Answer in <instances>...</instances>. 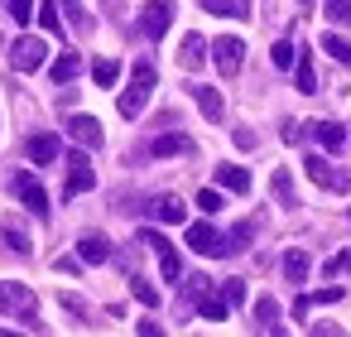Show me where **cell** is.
Segmentation results:
<instances>
[{"instance_id": "cell-8", "label": "cell", "mask_w": 351, "mask_h": 337, "mask_svg": "<svg viewBox=\"0 0 351 337\" xmlns=\"http://www.w3.org/2000/svg\"><path fill=\"white\" fill-rule=\"evenodd\" d=\"M97 188V174H92V164H87V154H68V188H63V198H77V193H92Z\"/></svg>"}, {"instance_id": "cell-26", "label": "cell", "mask_w": 351, "mask_h": 337, "mask_svg": "<svg viewBox=\"0 0 351 337\" xmlns=\"http://www.w3.org/2000/svg\"><path fill=\"white\" fill-rule=\"evenodd\" d=\"M92 78H97V87H116L121 63H116V58H97V63H92Z\"/></svg>"}, {"instance_id": "cell-37", "label": "cell", "mask_w": 351, "mask_h": 337, "mask_svg": "<svg viewBox=\"0 0 351 337\" xmlns=\"http://www.w3.org/2000/svg\"><path fill=\"white\" fill-rule=\"evenodd\" d=\"M250 231H255V222H241V226H236V231H231V236H226V246H231V251H241V246H245V236H250Z\"/></svg>"}, {"instance_id": "cell-42", "label": "cell", "mask_w": 351, "mask_h": 337, "mask_svg": "<svg viewBox=\"0 0 351 337\" xmlns=\"http://www.w3.org/2000/svg\"><path fill=\"white\" fill-rule=\"evenodd\" d=\"M77 265H82V255H77V260H73V255H58V270H63V275H77Z\"/></svg>"}, {"instance_id": "cell-45", "label": "cell", "mask_w": 351, "mask_h": 337, "mask_svg": "<svg viewBox=\"0 0 351 337\" xmlns=\"http://www.w3.org/2000/svg\"><path fill=\"white\" fill-rule=\"evenodd\" d=\"M303 5H308V0H303Z\"/></svg>"}, {"instance_id": "cell-41", "label": "cell", "mask_w": 351, "mask_h": 337, "mask_svg": "<svg viewBox=\"0 0 351 337\" xmlns=\"http://www.w3.org/2000/svg\"><path fill=\"white\" fill-rule=\"evenodd\" d=\"M313 303H341V289L337 284H327V289H317V294H308Z\"/></svg>"}, {"instance_id": "cell-32", "label": "cell", "mask_w": 351, "mask_h": 337, "mask_svg": "<svg viewBox=\"0 0 351 337\" xmlns=\"http://www.w3.org/2000/svg\"><path fill=\"white\" fill-rule=\"evenodd\" d=\"M332 25H351V0H327V10H322Z\"/></svg>"}, {"instance_id": "cell-28", "label": "cell", "mask_w": 351, "mask_h": 337, "mask_svg": "<svg viewBox=\"0 0 351 337\" xmlns=\"http://www.w3.org/2000/svg\"><path fill=\"white\" fill-rule=\"evenodd\" d=\"M183 150H188L183 135H159V140L149 145V154H159V159H164V154H183Z\"/></svg>"}, {"instance_id": "cell-36", "label": "cell", "mask_w": 351, "mask_h": 337, "mask_svg": "<svg viewBox=\"0 0 351 337\" xmlns=\"http://www.w3.org/2000/svg\"><path fill=\"white\" fill-rule=\"evenodd\" d=\"M197 207H202V212H221V193H217V188H202V193H197Z\"/></svg>"}, {"instance_id": "cell-25", "label": "cell", "mask_w": 351, "mask_h": 337, "mask_svg": "<svg viewBox=\"0 0 351 337\" xmlns=\"http://www.w3.org/2000/svg\"><path fill=\"white\" fill-rule=\"evenodd\" d=\"M226 308H231V303H226V294H221V299H217V294H202V299H197V313H202L207 323H221V318H226Z\"/></svg>"}, {"instance_id": "cell-44", "label": "cell", "mask_w": 351, "mask_h": 337, "mask_svg": "<svg viewBox=\"0 0 351 337\" xmlns=\"http://www.w3.org/2000/svg\"><path fill=\"white\" fill-rule=\"evenodd\" d=\"M284 140H289V145H298V140H303V130H298V121H289V126H284Z\"/></svg>"}, {"instance_id": "cell-17", "label": "cell", "mask_w": 351, "mask_h": 337, "mask_svg": "<svg viewBox=\"0 0 351 337\" xmlns=\"http://www.w3.org/2000/svg\"><path fill=\"white\" fill-rule=\"evenodd\" d=\"M255 327L260 332H284V323H279V303L265 294V299H255Z\"/></svg>"}, {"instance_id": "cell-10", "label": "cell", "mask_w": 351, "mask_h": 337, "mask_svg": "<svg viewBox=\"0 0 351 337\" xmlns=\"http://www.w3.org/2000/svg\"><path fill=\"white\" fill-rule=\"evenodd\" d=\"M303 169H308V178H313V183H322V188H337V193H346V188H351V174L327 169V159H317V154H308V159H303Z\"/></svg>"}, {"instance_id": "cell-19", "label": "cell", "mask_w": 351, "mask_h": 337, "mask_svg": "<svg viewBox=\"0 0 351 337\" xmlns=\"http://www.w3.org/2000/svg\"><path fill=\"white\" fill-rule=\"evenodd\" d=\"M217 183L231 188V193H245V188H250V174H245L241 164H217Z\"/></svg>"}, {"instance_id": "cell-12", "label": "cell", "mask_w": 351, "mask_h": 337, "mask_svg": "<svg viewBox=\"0 0 351 337\" xmlns=\"http://www.w3.org/2000/svg\"><path fill=\"white\" fill-rule=\"evenodd\" d=\"M68 135H73L77 145H87V150H101V140H106L97 116H73V121H68Z\"/></svg>"}, {"instance_id": "cell-16", "label": "cell", "mask_w": 351, "mask_h": 337, "mask_svg": "<svg viewBox=\"0 0 351 337\" xmlns=\"http://www.w3.org/2000/svg\"><path fill=\"white\" fill-rule=\"evenodd\" d=\"M77 255H82L87 265H101V260H111V241L92 231V236H82V241H77Z\"/></svg>"}, {"instance_id": "cell-21", "label": "cell", "mask_w": 351, "mask_h": 337, "mask_svg": "<svg viewBox=\"0 0 351 337\" xmlns=\"http://www.w3.org/2000/svg\"><path fill=\"white\" fill-rule=\"evenodd\" d=\"M313 135H317L322 150H341V145H346V130L332 126V121H313Z\"/></svg>"}, {"instance_id": "cell-43", "label": "cell", "mask_w": 351, "mask_h": 337, "mask_svg": "<svg viewBox=\"0 0 351 337\" xmlns=\"http://www.w3.org/2000/svg\"><path fill=\"white\" fill-rule=\"evenodd\" d=\"M58 303H63L68 313H82V299H77V294H58Z\"/></svg>"}, {"instance_id": "cell-9", "label": "cell", "mask_w": 351, "mask_h": 337, "mask_svg": "<svg viewBox=\"0 0 351 337\" xmlns=\"http://www.w3.org/2000/svg\"><path fill=\"white\" fill-rule=\"evenodd\" d=\"M188 246H193L197 255H226V251H231L226 236H221L217 226H207V222H193V226H188Z\"/></svg>"}, {"instance_id": "cell-39", "label": "cell", "mask_w": 351, "mask_h": 337, "mask_svg": "<svg viewBox=\"0 0 351 337\" xmlns=\"http://www.w3.org/2000/svg\"><path fill=\"white\" fill-rule=\"evenodd\" d=\"M327 275H351V251L332 255V260H327Z\"/></svg>"}, {"instance_id": "cell-3", "label": "cell", "mask_w": 351, "mask_h": 337, "mask_svg": "<svg viewBox=\"0 0 351 337\" xmlns=\"http://www.w3.org/2000/svg\"><path fill=\"white\" fill-rule=\"evenodd\" d=\"M44 63H49V44H44V39L20 34V39L10 44V68H15V73H39Z\"/></svg>"}, {"instance_id": "cell-2", "label": "cell", "mask_w": 351, "mask_h": 337, "mask_svg": "<svg viewBox=\"0 0 351 337\" xmlns=\"http://www.w3.org/2000/svg\"><path fill=\"white\" fill-rule=\"evenodd\" d=\"M0 313H15L25 327L39 332V318H34V289L20 284V279H0Z\"/></svg>"}, {"instance_id": "cell-11", "label": "cell", "mask_w": 351, "mask_h": 337, "mask_svg": "<svg viewBox=\"0 0 351 337\" xmlns=\"http://www.w3.org/2000/svg\"><path fill=\"white\" fill-rule=\"evenodd\" d=\"M207 63V39L202 34H183V44H178V68L183 73H197Z\"/></svg>"}, {"instance_id": "cell-38", "label": "cell", "mask_w": 351, "mask_h": 337, "mask_svg": "<svg viewBox=\"0 0 351 337\" xmlns=\"http://www.w3.org/2000/svg\"><path fill=\"white\" fill-rule=\"evenodd\" d=\"M207 284H212V279H207V275H188V299H193V303H197V299H202V294H207Z\"/></svg>"}, {"instance_id": "cell-40", "label": "cell", "mask_w": 351, "mask_h": 337, "mask_svg": "<svg viewBox=\"0 0 351 337\" xmlns=\"http://www.w3.org/2000/svg\"><path fill=\"white\" fill-rule=\"evenodd\" d=\"M221 294H226V303H241V299H245V284H241V279H226Z\"/></svg>"}, {"instance_id": "cell-20", "label": "cell", "mask_w": 351, "mask_h": 337, "mask_svg": "<svg viewBox=\"0 0 351 337\" xmlns=\"http://www.w3.org/2000/svg\"><path fill=\"white\" fill-rule=\"evenodd\" d=\"M293 82H298L303 97L317 92V73H313V58H308V54H298V63H293Z\"/></svg>"}, {"instance_id": "cell-4", "label": "cell", "mask_w": 351, "mask_h": 337, "mask_svg": "<svg viewBox=\"0 0 351 337\" xmlns=\"http://www.w3.org/2000/svg\"><path fill=\"white\" fill-rule=\"evenodd\" d=\"M140 241H145V246H149V251L159 255V270H164V279H169V284H178V279H183V260H178L173 241H169L164 231H149V226L140 231Z\"/></svg>"}, {"instance_id": "cell-46", "label": "cell", "mask_w": 351, "mask_h": 337, "mask_svg": "<svg viewBox=\"0 0 351 337\" xmlns=\"http://www.w3.org/2000/svg\"><path fill=\"white\" fill-rule=\"evenodd\" d=\"M346 217H351V212H346Z\"/></svg>"}, {"instance_id": "cell-1", "label": "cell", "mask_w": 351, "mask_h": 337, "mask_svg": "<svg viewBox=\"0 0 351 337\" xmlns=\"http://www.w3.org/2000/svg\"><path fill=\"white\" fill-rule=\"evenodd\" d=\"M154 82H159V78H154V63H149V58H140V63H135V73H130V87L121 92V116H125V121H135V116L145 111V102H149Z\"/></svg>"}, {"instance_id": "cell-33", "label": "cell", "mask_w": 351, "mask_h": 337, "mask_svg": "<svg viewBox=\"0 0 351 337\" xmlns=\"http://www.w3.org/2000/svg\"><path fill=\"white\" fill-rule=\"evenodd\" d=\"M39 25H44L49 34H58V30H63V20H58V5H53V0H44V5H39Z\"/></svg>"}, {"instance_id": "cell-22", "label": "cell", "mask_w": 351, "mask_h": 337, "mask_svg": "<svg viewBox=\"0 0 351 337\" xmlns=\"http://www.w3.org/2000/svg\"><path fill=\"white\" fill-rule=\"evenodd\" d=\"M154 217L173 226V222H188V207H183L178 198H154Z\"/></svg>"}, {"instance_id": "cell-7", "label": "cell", "mask_w": 351, "mask_h": 337, "mask_svg": "<svg viewBox=\"0 0 351 337\" xmlns=\"http://www.w3.org/2000/svg\"><path fill=\"white\" fill-rule=\"evenodd\" d=\"M212 58H217V68H221L226 78H236L241 63H245V44H241L236 34H221V39L212 44Z\"/></svg>"}, {"instance_id": "cell-13", "label": "cell", "mask_w": 351, "mask_h": 337, "mask_svg": "<svg viewBox=\"0 0 351 337\" xmlns=\"http://www.w3.org/2000/svg\"><path fill=\"white\" fill-rule=\"evenodd\" d=\"M0 236H5V251H10V255H29V251H34V241H29V231L20 226V217H5V222H0Z\"/></svg>"}, {"instance_id": "cell-18", "label": "cell", "mask_w": 351, "mask_h": 337, "mask_svg": "<svg viewBox=\"0 0 351 337\" xmlns=\"http://www.w3.org/2000/svg\"><path fill=\"white\" fill-rule=\"evenodd\" d=\"M207 15H221V20H250V0H202Z\"/></svg>"}, {"instance_id": "cell-5", "label": "cell", "mask_w": 351, "mask_h": 337, "mask_svg": "<svg viewBox=\"0 0 351 337\" xmlns=\"http://www.w3.org/2000/svg\"><path fill=\"white\" fill-rule=\"evenodd\" d=\"M169 25H173V0H145V5H140V30L149 39H164Z\"/></svg>"}, {"instance_id": "cell-6", "label": "cell", "mask_w": 351, "mask_h": 337, "mask_svg": "<svg viewBox=\"0 0 351 337\" xmlns=\"http://www.w3.org/2000/svg\"><path fill=\"white\" fill-rule=\"evenodd\" d=\"M10 188H15V198H20L34 217H49V193L39 188V178H34V174H15V178H10Z\"/></svg>"}, {"instance_id": "cell-34", "label": "cell", "mask_w": 351, "mask_h": 337, "mask_svg": "<svg viewBox=\"0 0 351 337\" xmlns=\"http://www.w3.org/2000/svg\"><path fill=\"white\" fill-rule=\"evenodd\" d=\"M10 15H15V25H29L34 20V0H10Z\"/></svg>"}, {"instance_id": "cell-30", "label": "cell", "mask_w": 351, "mask_h": 337, "mask_svg": "<svg viewBox=\"0 0 351 337\" xmlns=\"http://www.w3.org/2000/svg\"><path fill=\"white\" fill-rule=\"evenodd\" d=\"M269 58H274V68H293V63H298V54H293V44H289V39H279V44L269 49Z\"/></svg>"}, {"instance_id": "cell-24", "label": "cell", "mask_w": 351, "mask_h": 337, "mask_svg": "<svg viewBox=\"0 0 351 337\" xmlns=\"http://www.w3.org/2000/svg\"><path fill=\"white\" fill-rule=\"evenodd\" d=\"M284 279H289V284H303V279H308V255H303V251H289V255H284Z\"/></svg>"}, {"instance_id": "cell-35", "label": "cell", "mask_w": 351, "mask_h": 337, "mask_svg": "<svg viewBox=\"0 0 351 337\" xmlns=\"http://www.w3.org/2000/svg\"><path fill=\"white\" fill-rule=\"evenodd\" d=\"M63 10H68V20H73V25H77V30H82V34H87V30H92V20H87V15H82V5H77V0H63Z\"/></svg>"}, {"instance_id": "cell-14", "label": "cell", "mask_w": 351, "mask_h": 337, "mask_svg": "<svg viewBox=\"0 0 351 337\" xmlns=\"http://www.w3.org/2000/svg\"><path fill=\"white\" fill-rule=\"evenodd\" d=\"M188 92H193V102L202 106V116H207V121H221L226 102H221V92H217V87H188Z\"/></svg>"}, {"instance_id": "cell-15", "label": "cell", "mask_w": 351, "mask_h": 337, "mask_svg": "<svg viewBox=\"0 0 351 337\" xmlns=\"http://www.w3.org/2000/svg\"><path fill=\"white\" fill-rule=\"evenodd\" d=\"M25 150H29V159H34V164H53L63 145H58V135H29V145H25Z\"/></svg>"}, {"instance_id": "cell-29", "label": "cell", "mask_w": 351, "mask_h": 337, "mask_svg": "<svg viewBox=\"0 0 351 337\" xmlns=\"http://www.w3.org/2000/svg\"><path fill=\"white\" fill-rule=\"evenodd\" d=\"M130 294H135V299H140V303H149V308H154V303H159V289H154V284H149V279H145V275H135V279H130Z\"/></svg>"}, {"instance_id": "cell-31", "label": "cell", "mask_w": 351, "mask_h": 337, "mask_svg": "<svg viewBox=\"0 0 351 337\" xmlns=\"http://www.w3.org/2000/svg\"><path fill=\"white\" fill-rule=\"evenodd\" d=\"M274 198H279L284 207H293V202H298V198H293V183H289V169H279V174H274Z\"/></svg>"}, {"instance_id": "cell-27", "label": "cell", "mask_w": 351, "mask_h": 337, "mask_svg": "<svg viewBox=\"0 0 351 337\" xmlns=\"http://www.w3.org/2000/svg\"><path fill=\"white\" fill-rule=\"evenodd\" d=\"M322 49H327V54H332L341 68H351V44H346L341 34H322Z\"/></svg>"}, {"instance_id": "cell-23", "label": "cell", "mask_w": 351, "mask_h": 337, "mask_svg": "<svg viewBox=\"0 0 351 337\" xmlns=\"http://www.w3.org/2000/svg\"><path fill=\"white\" fill-rule=\"evenodd\" d=\"M77 73H82V58H77V54H73V49H68V54H63V58H58V63H53V82H58V87H63V82H73V78H77Z\"/></svg>"}]
</instances>
